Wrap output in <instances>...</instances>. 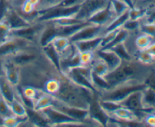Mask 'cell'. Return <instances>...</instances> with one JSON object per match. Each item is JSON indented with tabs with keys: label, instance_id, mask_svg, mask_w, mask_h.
<instances>
[{
	"label": "cell",
	"instance_id": "obj_1",
	"mask_svg": "<svg viewBox=\"0 0 155 127\" xmlns=\"http://www.w3.org/2000/svg\"><path fill=\"white\" fill-rule=\"evenodd\" d=\"M19 70L18 86H34L61 104L89 109L92 98L98 95L74 83L47 57L42 48L33 61Z\"/></svg>",
	"mask_w": 155,
	"mask_h": 127
},
{
	"label": "cell",
	"instance_id": "obj_2",
	"mask_svg": "<svg viewBox=\"0 0 155 127\" xmlns=\"http://www.w3.org/2000/svg\"><path fill=\"white\" fill-rule=\"evenodd\" d=\"M154 70V65H145L133 58L122 60L118 67L110 71L104 77L110 88L125 83H144L145 79Z\"/></svg>",
	"mask_w": 155,
	"mask_h": 127
},
{
	"label": "cell",
	"instance_id": "obj_3",
	"mask_svg": "<svg viewBox=\"0 0 155 127\" xmlns=\"http://www.w3.org/2000/svg\"><path fill=\"white\" fill-rule=\"evenodd\" d=\"M146 86L145 83H125L115 87L109 88L107 90L103 91L98 94V98L100 100L113 101L119 104L132 92L137 90H142Z\"/></svg>",
	"mask_w": 155,
	"mask_h": 127
},
{
	"label": "cell",
	"instance_id": "obj_4",
	"mask_svg": "<svg viewBox=\"0 0 155 127\" xmlns=\"http://www.w3.org/2000/svg\"><path fill=\"white\" fill-rule=\"evenodd\" d=\"M41 113L48 122V126H64V125H86L84 122L76 120L58 110L50 107L41 110Z\"/></svg>",
	"mask_w": 155,
	"mask_h": 127
},
{
	"label": "cell",
	"instance_id": "obj_5",
	"mask_svg": "<svg viewBox=\"0 0 155 127\" xmlns=\"http://www.w3.org/2000/svg\"><path fill=\"white\" fill-rule=\"evenodd\" d=\"M45 26V23L43 21H35L26 27L15 29V30H11L10 36L27 39L38 45L39 36Z\"/></svg>",
	"mask_w": 155,
	"mask_h": 127
},
{
	"label": "cell",
	"instance_id": "obj_6",
	"mask_svg": "<svg viewBox=\"0 0 155 127\" xmlns=\"http://www.w3.org/2000/svg\"><path fill=\"white\" fill-rule=\"evenodd\" d=\"M37 45L36 43L18 37L10 36L7 40L0 43V58L10 56L21 50Z\"/></svg>",
	"mask_w": 155,
	"mask_h": 127
},
{
	"label": "cell",
	"instance_id": "obj_7",
	"mask_svg": "<svg viewBox=\"0 0 155 127\" xmlns=\"http://www.w3.org/2000/svg\"><path fill=\"white\" fill-rule=\"evenodd\" d=\"M110 0H86L80 5L76 17L83 21L88 20L95 14L107 7Z\"/></svg>",
	"mask_w": 155,
	"mask_h": 127
},
{
	"label": "cell",
	"instance_id": "obj_8",
	"mask_svg": "<svg viewBox=\"0 0 155 127\" xmlns=\"http://www.w3.org/2000/svg\"><path fill=\"white\" fill-rule=\"evenodd\" d=\"M80 5L74 6V7H64L61 5L56 6L39 13V16L36 21H45L57 18L76 15L80 9Z\"/></svg>",
	"mask_w": 155,
	"mask_h": 127
},
{
	"label": "cell",
	"instance_id": "obj_9",
	"mask_svg": "<svg viewBox=\"0 0 155 127\" xmlns=\"http://www.w3.org/2000/svg\"><path fill=\"white\" fill-rule=\"evenodd\" d=\"M104 30V27L102 26L89 23L69 38L72 43L79 41L88 40L98 36H102Z\"/></svg>",
	"mask_w": 155,
	"mask_h": 127
},
{
	"label": "cell",
	"instance_id": "obj_10",
	"mask_svg": "<svg viewBox=\"0 0 155 127\" xmlns=\"http://www.w3.org/2000/svg\"><path fill=\"white\" fill-rule=\"evenodd\" d=\"M119 104L120 106L127 107L133 111L136 112L142 117V119L143 118L145 113L151 112L145 109L143 105V103H142V90H137L132 92L130 95H129L127 98H124Z\"/></svg>",
	"mask_w": 155,
	"mask_h": 127
},
{
	"label": "cell",
	"instance_id": "obj_11",
	"mask_svg": "<svg viewBox=\"0 0 155 127\" xmlns=\"http://www.w3.org/2000/svg\"><path fill=\"white\" fill-rule=\"evenodd\" d=\"M53 107H54L58 110L63 112L64 113L69 116L70 117L73 118V119H76V120L84 122L85 123H86L85 120L89 116V109L79 108V107H73V106L67 105V104H61V103L58 102V101H56L55 100H54V104H53Z\"/></svg>",
	"mask_w": 155,
	"mask_h": 127
},
{
	"label": "cell",
	"instance_id": "obj_12",
	"mask_svg": "<svg viewBox=\"0 0 155 127\" xmlns=\"http://www.w3.org/2000/svg\"><path fill=\"white\" fill-rule=\"evenodd\" d=\"M117 17L116 14L112 9L111 6H110V3L108 5L104 8L101 9V11L97 12L96 14L91 17L89 20L88 22L91 23V24H96V25L102 26V27H105L114 19Z\"/></svg>",
	"mask_w": 155,
	"mask_h": 127
},
{
	"label": "cell",
	"instance_id": "obj_13",
	"mask_svg": "<svg viewBox=\"0 0 155 127\" xmlns=\"http://www.w3.org/2000/svg\"><path fill=\"white\" fill-rule=\"evenodd\" d=\"M89 117L97 121L100 125L103 126H106V124L110 119V116L100 106L98 96L93 98L91 101L89 107Z\"/></svg>",
	"mask_w": 155,
	"mask_h": 127
},
{
	"label": "cell",
	"instance_id": "obj_14",
	"mask_svg": "<svg viewBox=\"0 0 155 127\" xmlns=\"http://www.w3.org/2000/svg\"><path fill=\"white\" fill-rule=\"evenodd\" d=\"M0 22L5 23L11 30L19 29L30 24V23L21 17L12 6Z\"/></svg>",
	"mask_w": 155,
	"mask_h": 127
},
{
	"label": "cell",
	"instance_id": "obj_15",
	"mask_svg": "<svg viewBox=\"0 0 155 127\" xmlns=\"http://www.w3.org/2000/svg\"><path fill=\"white\" fill-rule=\"evenodd\" d=\"M0 96L2 97L8 103L13 101L15 98H18L22 101L21 95L18 92V87L14 86L5 78V77H0Z\"/></svg>",
	"mask_w": 155,
	"mask_h": 127
},
{
	"label": "cell",
	"instance_id": "obj_16",
	"mask_svg": "<svg viewBox=\"0 0 155 127\" xmlns=\"http://www.w3.org/2000/svg\"><path fill=\"white\" fill-rule=\"evenodd\" d=\"M111 119L117 122H131V121H142V117L136 112L127 107L120 106L109 114Z\"/></svg>",
	"mask_w": 155,
	"mask_h": 127
},
{
	"label": "cell",
	"instance_id": "obj_17",
	"mask_svg": "<svg viewBox=\"0 0 155 127\" xmlns=\"http://www.w3.org/2000/svg\"><path fill=\"white\" fill-rule=\"evenodd\" d=\"M97 55L99 56L101 59L104 60L108 66L109 70L112 71L120 66L122 62V59L118 56V54L110 48H103L95 51Z\"/></svg>",
	"mask_w": 155,
	"mask_h": 127
},
{
	"label": "cell",
	"instance_id": "obj_18",
	"mask_svg": "<svg viewBox=\"0 0 155 127\" xmlns=\"http://www.w3.org/2000/svg\"><path fill=\"white\" fill-rule=\"evenodd\" d=\"M45 23V26L43 28V30H42V31L41 32L40 36H39V41H38V45L40 47H42V48L51 43L52 39L55 36H60L58 27L51 24V23Z\"/></svg>",
	"mask_w": 155,
	"mask_h": 127
},
{
	"label": "cell",
	"instance_id": "obj_19",
	"mask_svg": "<svg viewBox=\"0 0 155 127\" xmlns=\"http://www.w3.org/2000/svg\"><path fill=\"white\" fill-rule=\"evenodd\" d=\"M2 60L5 70V77L14 86L18 87L20 82L19 67L12 63L8 59L2 58Z\"/></svg>",
	"mask_w": 155,
	"mask_h": 127
},
{
	"label": "cell",
	"instance_id": "obj_20",
	"mask_svg": "<svg viewBox=\"0 0 155 127\" xmlns=\"http://www.w3.org/2000/svg\"><path fill=\"white\" fill-rule=\"evenodd\" d=\"M64 73L68 76V78L71 79L77 85L84 88V89H88V90L91 91V92L98 94V92H96L95 89L94 88L92 83L89 80H87L86 77H83L81 73H80L75 68H71V69L68 70Z\"/></svg>",
	"mask_w": 155,
	"mask_h": 127
},
{
	"label": "cell",
	"instance_id": "obj_21",
	"mask_svg": "<svg viewBox=\"0 0 155 127\" xmlns=\"http://www.w3.org/2000/svg\"><path fill=\"white\" fill-rule=\"evenodd\" d=\"M101 37H102V36H98V37L88 39V40L79 41V42H73V43L74 44V45L77 47V48L80 51H98L100 48V45H101Z\"/></svg>",
	"mask_w": 155,
	"mask_h": 127
},
{
	"label": "cell",
	"instance_id": "obj_22",
	"mask_svg": "<svg viewBox=\"0 0 155 127\" xmlns=\"http://www.w3.org/2000/svg\"><path fill=\"white\" fill-rule=\"evenodd\" d=\"M90 67L94 74L101 77H104L110 72L107 63L99 56L97 55L96 53H95V56L93 60L91 63Z\"/></svg>",
	"mask_w": 155,
	"mask_h": 127
},
{
	"label": "cell",
	"instance_id": "obj_23",
	"mask_svg": "<svg viewBox=\"0 0 155 127\" xmlns=\"http://www.w3.org/2000/svg\"><path fill=\"white\" fill-rule=\"evenodd\" d=\"M44 22H48L51 24H54V25L57 26V27H68V26L75 25V24H81L83 22H87V21H83L81 20L78 19L76 17V15H72V16H66V17H61V18H54V19L48 20V21H45Z\"/></svg>",
	"mask_w": 155,
	"mask_h": 127
},
{
	"label": "cell",
	"instance_id": "obj_24",
	"mask_svg": "<svg viewBox=\"0 0 155 127\" xmlns=\"http://www.w3.org/2000/svg\"><path fill=\"white\" fill-rule=\"evenodd\" d=\"M54 99L50 95L47 94L42 93L34 102L33 103L32 108L36 111H41V110L46 109L48 107H52L54 104Z\"/></svg>",
	"mask_w": 155,
	"mask_h": 127
},
{
	"label": "cell",
	"instance_id": "obj_25",
	"mask_svg": "<svg viewBox=\"0 0 155 127\" xmlns=\"http://www.w3.org/2000/svg\"><path fill=\"white\" fill-rule=\"evenodd\" d=\"M142 103L148 111L155 110V91L148 86L142 89Z\"/></svg>",
	"mask_w": 155,
	"mask_h": 127
},
{
	"label": "cell",
	"instance_id": "obj_26",
	"mask_svg": "<svg viewBox=\"0 0 155 127\" xmlns=\"http://www.w3.org/2000/svg\"><path fill=\"white\" fill-rule=\"evenodd\" d=\"M12 113L15 116L21 119L27 117V109L24 103L18 98H15L13 101L9 103Z\"/></svg>",
	"mask_w": 155,
	"mask_h": 127
},
{
	"label": "cell",
	"instance_id": "obj_27",
	"mask_svg": "<svg viewBox=\"0 0 155 127\" xmlns=\"http://www.w3.org/2000/svg\"><path fill=\"white\" fill-rule=\"evenodd\" d=\"M51 45L59 53V54L65 51L72 44L69 37L64 36H57L51 42Z\"/></svg>",
	"mask_w": 155,
	"mask_h": 127
},
{
	"label": "cell",
	"instance_id": "obj_28",
	"mask_svg": "<svg viewBox=\"0 0 155 127\" xmlns=\"http://www.w3.org/2000/svg\"><path fill=\"white\" fill-rule=\"evenodd\" d=\"M127 20H129V10L124 12V13L121 14L119 16H117L116 18H115L114 19L113 21L105 27L103 35L105 33H107V32L110 31V30L121 28Z\"/></svg>",
	"mask_w": 155,
	"mask_h": 127
},
{
	"label": "cell",
	"instance_id": "obj_29",
	"mask_svg": "<svg viewBox=\"0 0 155 127\" xmlns=\"http://www.w3.org/2000/svg\"><path fill=\"white\" fill-rule=\"evenodd\" d=\"M135 59L139 60L140 63L145 65H150L153 66L155 63V57L151 54L149 51L145 50L139 51L136 54Z\"/></svg>",
	"mask_w": 155,
	"mask_h": 127
},
{
	"label": "cell",
	"instance_id": "obj_30",
	"mask_svg": "<svg viewBox=\"0 0 155 127\" xmlns=\"http://www.w3.org/2000/svg\"><path fill=\"white\" fill-rule=\"evenodd\" d=\"M64 1V0H40L38 5L36 7V11L40 13L43 11L58 6Z\"/></svg>",
	"mask_w": 155,
	"mask_h": 127
},
{
	"label": "cell",
	"instance_id": "obj_31",
	"mask_svg": "<svg viewBox=\"0 0 155 127\" xmlns=\"http://www.w3.org/2000/svg\"><path fill=\"white\" fill-rule=\"evenodd\" d=\"M110 5L117 16H119L130 8L124 0H110Z\"/></svg>",
	"mask_w": 155,
	"mask_h": 127
},
{
	"label": "cell",
	"instance_id": "obj_32",
	"mask_svg": "<svg viewBox=\"0 0 155 127\" xmlns=\"http://www.w3.org/2000/svg\"><path fill=\"white\" fill-rule=\"evenodd\" d=\"M42 50L46 54L47 57L59 68V60H60V55L59 53L54 48L51 44H48L46 46L42 47Z\"/></svg>",
	"mask_w": 155,
	"mask_h": 127
},
{
	"label": "cell",
	"instance_id": "obj_33",
	"mask_svg": "<svg viewBox=\"0 0 155 127\" xmlns=\"http://www.w3.org/2000/svg\"><path fill=\"white\" fill-rule=\"evenodd\" d=\"M27 118H25V119H21V118L18 117V116H15V115H11V116L5 117L2 119V125L7 127L21 126V124L23 123V122Z\"/></svg>",
	"mask_w": 155,
	"mask_h": 127
},
{
	"label": "cell",
	"instance_id": "obj_34",
	"mask_svg": "<svg viewBox=\"0 0 155 127\" xmlns=\"http://www.w3.org/2000/svg\"><path fill=\"white\" fill-rule=\"evenodd\" d=\"M110 49H112L113 51H114L118 54V56L122 59V60H128L133 59V57L130 55V54L127 51L124 42L114 45V46L112 47Z\"/></svg>",
	"mask_w": 155,
	"mask_h": 127
},
{
	"label": "cell",
	"instance_id": "obj_35",
	"mask_svg": "<svg viewBox=\"0 0 155 127\" xmlns=\"http://www.w3.org/2000/svg\"><path fill=\"white\" fill-rule=\"evenodd\" d=\"M147 8L133 7L129 9V19L142 20L146 13Z\"/></svg>",
	"mask_w": 155,
	"mask_h": 127
},
{
	"label": "cell",
	"instance_id": "obj_36",
	"mask_svg": "<svg viewBox=\"0 0 155 127\" xmlns=\"http://www.w3.org/2000/svg\"><path fill=\"white\" fill-rule=\"evenodd\" d=\"M95 56V51H80V65L83 66H90Z\"/></svg>",
	"mask_w": 155,
	"mask_h": 127
},
{
	"label": "cell",
	"instance_id": "obj_37",
	"mask_svg": "<svg viewBox=\"0 0 155 127\" xmlns=\"http://www.w3.org/2000/svg\"><path fill=\"white\" fill-rule=\"evenodd\" d=\"M14 115L12 113V110L9 103L2 96H0V119H2L3 118L7 116Z\"/></svg>",
	"mask_w": 155,
	"mask_h": 127
},
{
	"label": "cell",
	"instance_id": "obj_38",
	"mask_svg": "<svg viewBox=\"0 0 155 127\" xmlns=\"http://www.w3.org/2000/svg\"><path fill=\"white\" fill-rule=\"evenodd\" d=\"M98 103H99L100 106H101V108L107 113V115L109 116L110 113H111L114 110H116L117 107H119L120 104L118 103L113 102V101H104V100H100L98 99Z\"/></svg>",
	"mask_w": 155,
	"mask_h": 127
},
{
	"label": "cell",
	"instance_id": "obj_39",
	"mask_svg": "<svg viewBox=\"0 0 155 127\" xmlns=\"http://www.w3.org/2000/svg\"><path fill=\"white\" fill-rule=\"evenodd\" d=\"M141 21L140 20H127L125 24L123 25V28L127 30L130 33H135L139 30V27H140Z\"/></svg>",
	"mask_w": 155,
	"mask_h": 127
},
{
	"label": "cell",
	"instance_id": "obj_40",
	"mask_svg": "<svg viewBox=\"0 0 155 127\" xmlns=\"http://www.w3.org/2000/svg\"><path fill=\"white\" fill-rule=\"evenodd\" d=\"M142 22L155 23V5H149L147 6L146 13L144 18L141 20Z\"/></svg>",
	"mask_w": 155,
	"mask_h": 127
},
{
	"label": "cell",
	"instance_id": "obj_41",
	"mask_svg": "<svg viewBox=\"0 0 155 127\" xmlns=\"http://www.w3.org/2000/svg\"><path fill=\"white\" fill-rule=\"evenodd\" d=\"M11 29L5 23L0 22V43L5 42L10 37Z\"/></svg>",
	"mask_w": 155,
	"mask_h": 127
},
{
	"label": "cell",
	"instance_id": "obj_42",
	"mask_svg": "<svg viewBox=\"0 0 155 127\" xmlns=\"http://www.w3.org/2000/svg\"><path fill=\"white\" fill-rule=\"evenodd\" d=\"M10 7L11 5L8 0H0V21L3 19Z\"/></svg>",
	"mask_w": 155,
	"mask_h": 127
},
{
	"label": "cell",
	"instance_id": "obj_43",
	"mask_svg": "<svg viewBox=\"0 0 155 127\" xmlns=\"http://www.w3.org/2000/svg\"><path fill=\"white\" fill-rule=\"evenodd\" d=\"M144 83L145 84V86L151 88V89L155 91V70H154L148 76V77L145 79V83Z\"/></svg>",
	"mask_w": 155,
	"mask_h": 127
},
{
	"label": "cell",
	"instance_id": "obj_44",
	"mask_svg": "<svg viewBox=\"0 0 155 127\" xmlns=\"http://www.w3.org/2000/svg\"><path fill=\"white\" fill-rule=\"evenodd\" d=\"M86 0H64L63 2L59 5L64 6V7H74V6H80L83 4Z\"/></svg>",
	"mask_w": 155,
	"mask_h": 127
},
{
	"label": "cell",
	"instance_id": "obj_45",
	"mask_svg": "<svg viewBox=\"0 0 155 127\" xmlns=\"http://www.w3.org/2000/svg\"><path fill=\"white\" fill-rule=\"evenodd\" d=\"M146 50L148 51H149L152 55H154L155 57V41H154V42L151 44V45H150Z\"/></svg>",
	"mask_w": 155,
	"mask_h": 127
},
{
	"label": "cell",
	"instance_id": "obj_46",
	"mask_svg": "<svg viewBox=\"0 0 155 127\" xmlns=\"http://www.w3.org/2000/svg\"><path fill=\"white\" fill-rule=\"evenodd\" d=\"M5 77V70L2 58H0V77Z\"/></svg>",
	"mask_w": 155,
	"mask_h": 127
},
{
	"label": "cell",
	"instance_id": "obj_47",
	"mask_svg": "<svg viewBox=\"0 0 155 127\" xmlns=\"http://www.w3.org/2000/svg\"><path fill=\"white\" fill-rule=\"evenodd\" d=\"M133 1H134V4H135V3L139 2H142L143 1V0H133ZM134 4H133V5H134Z\"/></svg>",
	"mask_w": 155,
	"mask_h": 127
}]
</instances>
